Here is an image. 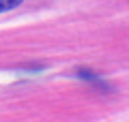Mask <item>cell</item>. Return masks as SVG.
<instances>
[{"label":"cell","instance_id":"1","mask_svg":"<svg viewBox=\"0 0 129 122\" xmlns=\"http://www.w3.org/2000/svg\"><path fill=\"white\" fill-rule=\"evenodd\" d=\"M22 5V0H0V13H5V11H11L15 7Z\"/></svg>","mask_w":129,"mask_h":122}]
</instances>
